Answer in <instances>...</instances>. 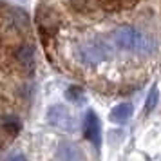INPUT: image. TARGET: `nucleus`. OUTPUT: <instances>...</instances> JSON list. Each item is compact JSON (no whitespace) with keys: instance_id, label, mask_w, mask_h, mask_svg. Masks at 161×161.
I'll return each mask as SVG.
<instances>
[{"instance_id":"obj_11","label":"nucleus","mask_w":161,"mask_h":161,"mask_svg":"<svg viewBox=\"0 0 161 161\" xmlns=\"http://www.w3.org/2000/svg\"><path fill=\"white\" fill-rule=\"evenodd\" d=\"M4 161H27V159H25V156L22 152H11L4 158Z\"/></svg>"},{"instance_id":"obj_2","label":"nucleus","mask_w":161,"mask_h":161,"mask_svg":"<svg viewBox=\"0 0 161 161\" xmlns=\"http://www.w3.org/2000/svg\"><path fill=\"white\" fill-rule=\"evenodd\" d=\"M110 56V49L102 42H89L80 47V60L85 65H98Z\"/></svg>"},{"instance_id":"obj_1","label":"nucleus","mask_w":161,"mask_h":161,"mask_svg":"<svg viewBox=\"0 0 161 161\" xmlns=\"http://www.w3.org/2000/svg\"><path fill=\"white\" fill-rule=\"evenodd\" d=\"M112 40L119 49L125 51H136L139 54H147L154 49V42L145 33H139L132 25H119L112 31Z\"/></svg>"},{"instance_id":"obj_6","label":"nucleus","mask_w":161,"mask_h":161,"mask_svg":"<svg viewBox=\"0 0 161 161\" xmlns=\"http://www.w3.org/2000/svg\"><path fill=\"white\" fill-rule=\"evenodd\" d=\"M60 161H80V150L71 141H62L58 147Z\"/></svg>"},{"instance_id":"obj_10","label":"nucleus","mask_w":161,"mask_h":161,"mask_svg":"<svg viewBox=\"0 0 161 161\" xmlns=\"http://www.w3.org/2000/svg\"><path fill=\"white\" fill-rule=\"evenodd\" d=\"M2 127L9 132V134H16V132L20 130V121H18V118H6L4 121H2Z\"/></svg>"},{"instance_id":"obj_7","label":"nucleus","mask_w":161,"mask_h":161,"mask_svg":"<svg viewBox=\"0 0 161 161\" xmlns=\"http://www.w3.org/2000/svg\"><path fill=\"white\" fill-rule=\"evenodd\" d=\"M16 58H18V62L20 64H24V65H29V64H33V58H35V47L33 45H22L18 51H16Z\"/></svg>"},{"instance_id":"obj_5","label":"nucleus","mask_w":161,"mask_h":161,"mask_svg":"<svg viewBox=\"0 0 161 161\" xmlns=\"http://www.w3.org/2000/svg\"><path fill=\"white\" fill-rule=\"evenodd\" d=\"M132 105L130 103H119L109 112V119L112 123H125L132 116Z\"/></svg>"},{"instance_id":"obj_9","label":"nucleus","mask_w":161,"mask_h":161,"mask_svg":"<svg viewBox=\"0 0 161 161\" xmlns=\"http://www.w3.org/2000/svg\"><path fill=\"white\" fill-rule=\"evenodd\" d=\"M65 98L73 103H83L85 102V91L81 87H76V85H71V87L65 91Z\"/></svg>"},{"instance_id":"obj_3","label":"nucleus","mask_w":161,"mask_h":161,"mask_svg":"<svg viewBox=\"0 0 161 161\" xmlns=\"http://www.w3.org/2000/svg\"><path fill=\"white\" fill-rule=\"evenodd\" d=\"M47 121L62 130H73L74 129V118L64 105H51L47 110Z\"/></svg>"},{"instance_id":"obj_4","label":"nucleus","mask_w":161,"mask_h":161,"mask_svg":"<svg viewBox=\"0 0 161 161\" xmlns=\"http://www.w3.org/2000/svg\"><path fill=\"white\" fill-rule=\"evenodd\" d=\"M83 132H85V138H87L94 147L102 145V127H100V119H98L94 110H89L87 114H85V119H83Z\"/></svg>"},{"instance_id":"obj_8","label":"nucleus","mask_w":161,"mask_h":161,"mask_svg":"<svg viewBox=\"0 0 161 161\" xmlns=\"http://www.w3.org/2000/svg\"><path fill=\"white\" fill-rule=\"evenodd\" d=\"M158 100H159V91H158V85H152L150 91H148V94H147V100H145V112H147V114H150V112L156 109Z\"/></svg>"}]
</instances>
